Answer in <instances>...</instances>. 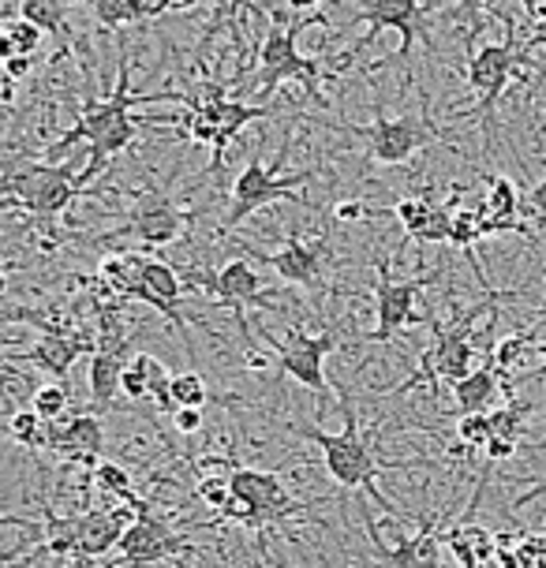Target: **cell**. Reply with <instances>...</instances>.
<instances>
[{
    "mask_svg": "<svg viewBox=\"0 0 546 568\" xmlns=\"http://www.w3.org/2000/svg\"><path fill=\"white\" fill-rule=\"evenodd\" d=\"M337 393H341V400H345V404H341V412H345V430L330 434V430H322V426H307V423H300L296 430L322 449V456H326V460H322V464H326V475L341 486V490H360V497L367 494L371 501H378L390 516H401L397 505H393L390 497L378 490V471L390 468V464L374 460L371 438H363V434H360L356 408L348 404L345 389H337Z\"/></svg>",
    "mask_w": 546,
    "mask_h": 568,
    "instance_id": "7a4b0ae2",
    "label": "cell"
},
{
    "mask_svg": "<svg viewBox=\"0 0 546 568\" xmlns=\"http://www.w3.org/2000/svg\"><path fill=\"white\" fill-rule=\"evenodd\" d=\"M8 434H12V442L23 445V449L42 453L49 442V423L34 408H19L8 415Z\"/></svg>",
    "mask_w": 546,
    "mask_h": 568,
    "instance_id": "83f0119b",
    "label": "cell"
},
{
    "mask_svg": "<svg viewBox=\"0 0 546 568\" xmlns=\"http://www.w3.org/2000/svg\"><path fill=\"white\" fill-rule=\"evenodd\" d=\"M524 8H528V12L535 16V23H539L528 45H543V64H539V87H543L546 83V0H543V4H539V0H528Z\"/></svg>",
    "mask_w": 546,
    "mask_h": 568,
    "instance_id": "ab89813d",
    "label": "cell"
},
{
    "mask_svg": "<svg viewBox=\"0 0 546 568\" xmlns=\"http://www.w3.org/2000/svg\"><path fill=\"white\" fill-rule=\"evenodd\" d=\"M502 300H509V292H487V296L464 311L457 322H449V326L431 318L434 341H431V348L419 355V367L401 385V393L419 382H431V393H434V400H438L442 385H457L461 378H468L475 371V326H479V314H491Z\"/></svg>",
    "mask_w": 546,
    "mask_h": 568,
    "instance_id": "3957f363",
    "label": "cell"
},
{
    "mask_svg": "<svg viewBox=\"0 0 546 568\" xmlns=\"http://www.w3.org/2000/svg\"><path fill=\"white\" fill-rule=\"evenodd\" d=\"M124 355L117 352H105V348H94V355H90L87 363V389H90V412H109L117 400L120 389V378H124Z\"/></svg>",
    "mask_w": 546,
    "mask_h": 568,
    "instance_id": "7402d4cb",
    "label": "cell"
},
{
    "mask_svg": "<svg viewBox=\"0 0 546 568\" xmlns=\"http://www.w3.org/2000/svg\"><path fill=\"white\" fill-rule=\"evenodd\" d=\"M188 550V539L180 531H173V524H165L161 516L154 513H143L135 524L124 531L120 539L117 554H120V565H131V568H143V565H154V561H169V557L184 554Z\"/></svg>",
    "mask_w": 546,
    "mask_h": 568,
    "instance_id": "2e32d148",
    "label": "cell"
},
{
    "mask_svg": "<svg viewBox=\"0 0 546 568\" xmlns=\"http://www.w3.org/2000/svg\"><path fill=\"white\" fill-rule=\"evenodd\" d=\"M90 486H94L101 497H109V501H117V497H124L128 490H135V486H131V471L117 460L94 464V471H90Z\"/></svg>",
    "mask_w": 546,
    "mask_h": 568,
    "instance_id": "f546056e",
    "label": "cell"
},
{
    "mask_svg": "<svg viewBox=\"0 0 546 568\" xmlns=\"http://www.w3.org/2000/svg\"><path fill=\"white\" fill-rule=\"evenodd\" d=\"M191 8H199V0H173V12H191Z\"/></svg>",
    "mask_w": 546,
    "mask_h": 568,
    "instance_id": "681fc988",
    "label": "cell"
},
{
    "mask_svg": "<svg viewBox=\"0 0 546 568\" xmlns=\"http://www.w3.org/2000/svg\"><path fill=\"white\" fill-rule=\"evenodd\" d=\"M131 363H135V367L146 374L150 400H154V408L158 412H176L173 408V378H176V374L169 371L165 363L158 359V355H150V352H135V355H131Z\"/></svg>",
    "mask_w": 546,
    "mask_h": 568,
    "instance_id": "4316f807",
    "label": "cell"
},
{
    "mask_svg": "<svg viewBox=\"0 0 546 568\" xmlns=\"http://www.w3.org/2000/svg\"><path fill=\"white\" fill-rule=\"evenodd\" d=\"M4 75H8V79H27V75H34V57L19 53V57H12V60H4Z\"/></svg>",
    "mask_w": 546,
    "mask_h": 568,
    "instance_id": "ee69618b",
    "label": "cell"
},
{
    "mask_svg": "<svg viewBox=\"0 0 546 568\" xmlns=\"http://www.w3.org/2000/svg\"><path fill=\"white\" fill-rule=\"evenodd\" d=\"M83 191V169L75 172L72 165H57V161H34V165L4 172V206L27 210L46 221L60 217Z\"/></svg>",
    "mask_w": 546,
    "mask_h": 568,
    "instance_id": "8992f818",
    "label": "cell"
},
{
    "mask_svg": "<svg viewBox=\"0 0 546 568\" xmlns=\"http://www.w3.org/2000/svg\"><path fill=\"white\" fill-rule=\"evenodd\" d=\"M98 348V333H42L27 352H4V359H23L30 367H38L49 374L53 382H68V374L83 355H94Z\"/></svg>",
    "mask_w": 546,
    "mask_h": 568,
    "instance_id": "e0dca14e",
    "label": "cell"
},
{
    "mask_svg": "<svg viewBox=\"0 0 546 568\" xmlns=\"http://www.w3.org/2000/svg\"><path fill=\"white\" fill-rule=\"evenodd\" d=\"M438 4H446V0H356V23L363 19V23H367V34H363L348 53L352 57L367 53V49L378 42L382 30H397L401 34L397 60H408L412 49H416V34H423V19H427Z\"/></svg>",
    "mask_w": 546,
    "mask_h": 568,
    "instance_id": "30bf717a",
    "label": "cell"
},
{
    "mask_svg": "<svg viewBox=\"0 0 546 568\" xmlns=\"http://www.w3.org/2000/svg\"><path fill=\"white\" fill-rule=\"evenodd\" d=\"M210 400V385L199 371H184L173 378V408H202Z\"/></svg>",
    "mask_w": 546,
    "mask_h": 568,
    "instance_id": "836d02e7",
    "label": "cell"
},
{
    "mask_svg": "<svg viewBox=\"0 0 546 568\" xmlns=\"http://www.w3.org/2000/svg\"><path fill=\"white\" fill-rule=\"evenodd\" d=\"M42 27H34L27 16H8L0 23V60H12L19 53L34 57V49L42 45Z\"/></svg>",
    "mask_w": 546,
    "mask_h": 568,
    "instance_id": "d4e9b609",
    "label": "cell"
},
{
    "mask_svg": "<svg viewBox=\"0 0 546 568\" xmlns=\"http://www.w3.org/2000/svg\"><path fill=\"white\" fill-rule=\"evenodd\" d=\"M120 389H124L128 400H150V385H146V374L128 359L124 367V378H120Z\"/></svg>",
    "mask_w": 546,
    "mask_h": 568,
    "instance_id": "f35d334b",
    "label": "cell"
},
{
    "mask_svg": "<svg viewBox=\"0 0 546 568\" xmlns=\"http://www.w3.org/2000/svg\"><path fill=\"white\" fill-rule=\"evenodd\" d=\"M266 116H277V109H270V105H251V101H236V98L221 101V105H218L221 135H218V142H214V150H210V169H206V176H210V172H221V169H225V150H229V142H232V139H240V131H244L247 124H255V120H266Z\"/></svg>",
    "mask_w": 546,
    "mask_h": 568,
    "instance_id": "44dd1931",
    "label": "cell"
},
{
    "mask_svg": "<svg viewBox=\"0 0 546 568\" xmlns=\"http://www.w3.org/2000/svg\"><path fill=\"white\" fill-rule=\"evenodd\" d=\"M524 217L543 221V225H546V176H543V180H535L532 191L524 195Z\"/></svg>",
    "mask_w": 546,
    "mask_h": 568,
    "instance_id": "b9f144b4",
    "label": "cell"
},
{
    "mask_svg": "<svg viewBox=\"0 0 546 568\" xmlns=\"http://www.w3.org/2000/svg\"><path fill=\"white\" fill-rule=\"evenodd\" d=\"M101 30H124L143 19V4L139 0H90Z\"/></svg>",
    "mask_w": 546,
    "mask_h": 568,
    "instance_id": "1f68e13d",
    "label": "cell"
},
{
    "mask_svg": "<svg viewBox=\"0 0 546 568\" xmlns=\"http://www.w3.org/2000/svg\"><path fill=\"white\" fill-rule=\"evenodd\" d=\"M259 258L266 262L281 281L318 292L322 288V266H326V258H330V236H318L315 243H303L296 236H289L285 247L266 251V255H259Z\"/></svg>",
    "mask_w": 546,
    "mask_h": 568,
    "instance_id": "ffe728a7",
    "label": "cell"
},
{
    "mask_svg": "<svg viewBox=\"0 0 546 568\" xmlns=\"http://www.w3.org/2000/svg\"><path fill=\"white\" fill-rule=\"evenodd\" d=\"M146 124H154V116H128V120H120V124L109 128L105 135H98L94 142H90V165L83 169L87 184L98 176V172H105L109 161H113L120 150H128L131 142L139 139V128H146Z\"/></svg>",
    "mask_w": 546,
    "mask_h": 568,
    "instance_id": "cb8c5ba5",
    "label": "cell"
},
{
    "mask_svg": "<svg viewBox=\"0 0 546 568\" xmlns=\"http://www.w3.org/2000/svg\"><path fill=\"white\" fill-rule=\"evenodd\" d=\"M524 568H546V531H532L517 542Z\"/></svg>",
    "mask_w": 546,
    "mask_h": 568,
    "instance_id": "74e56055",
    "label": "cell"
},
{
    "mask_svg": "<svg viewBox=\"0 0 546 568\" xmlns=\"http://www.w3.org/2000/svg\"><path fill=\"white\" fill-rule=\"evenodd\" d=\"M535 449H546V442H539V445H535Z\"/></svg>",
    "mask_w": 546,
    "mask_h": 568,
    "instance_id": "816d5d0a",
    "label": "cell"
},
{
    "mask_svg": "<svg viewBox=\"0 0 546 568\" xmlns=\"http://www.w3.org/2000/svg\"><path fill=\"white\" fill-rule=\"evenodd\" d=\"M356 135L367 139V150H371V158L378 161V165H404L416 150H423L427 142L438 139V128L431 124L427 113H419V116H386L378 109L374 113V124L371 128H352Z\"/></svg>",
    "mask_w": 546,
    "mask_h": 568,
    "instance_id": "7c38bea8",
    "label": "cell"
},
{
    "mask_svg": "<svg viewBox=\"0 0 546 568\" xmlns=\"http://www.w3.org/2000/svg\"><path fill=\"white\" fill-rule=\"evenodd\" d=\"M311 23H330V16H285V12H273L270 16V30L259 45V71H255V98L251 105H262L266 98L277 94L281 83H300L303 94L315 101L318 109H326L330 101L322 94V60L318 57H303L296 49V38L303 27Z\"/></svg>",
    "mask_w": 546,
    "mask_h": 568,
    "instance_id": "6da1fadb",
    "label": "cell"
},
{
    "mask_svg": "<svg viewBox=\"0 0 546 568\" xmlns=\"http://www.w3.org/2000/svg\"><path fill=\"white\" fill-rule=\"evenodd\" d=\"M431 202H434V199H423V195H408V199H401L397 206H393V217L401 221V225H404V232H412V229L419 225L423 217H427Z\"/></svg>",
    "mask_w": 546,
    "mask_h": 568,
    "instance_id": "d590c367",
    "label": "cell"
},
{
    "mask_svg": "<svg viewBox=\"0 0 546 568\" xmlns=\"http://www.w3.org/2000/svg\"><path fill=\"white\" fill-rule=\"evenodd\" d=\"M143 4V19H158L165 12H173V0H139Z\"/></svg>",
    "mask_w": 546,
    "mask_h": 568,
    "instance_id": "f6af8a7d",
    "label": "cell"
},
{
    "mask_svg": "<svg viewBox=\"0 0 546 568\" xmlns=\"http://www.w3.org/2000/svg\"><path fill=\"white\" fill-rule=\"evenodd\" d=\"M195 281H199L202 292L214 296L218 307L232 311V318H236V326H240V337H244V348L247 344H255V329H251V322H247V311L251 307L270 311V296L262 292L259 270L251 266L247 258H229L221 270L195 273Z\"/></svg>",
    "mask_w": 546,
    "mask_h": 568,
    "instance_id": "9c48e42d",
    "label": "cell"
},
{
    "mask_svg": "<svg viewBox=\"0 0 546 568\" xmlns=\"http://www.w3.org/2000/svg\"><path fill=\"white\" fill-rule=\"evenodd\" d=\"M30 408L42 415L46 423H60L72 408V393H68V382H49V385H38L30 393Z\"/></svg>",
    "mask_w": 546,
    "mask_h": 568,
    "instance_id": "f1b7e54d",
    "label": "cell"
},
{
    "mask_svg": "<svg viewBox=\"0 0 546 568\" xmlns=\"http://www.w3.org/2000/svg\"><path fill=\"white\" fill-rule=\"evenodd\" d=\"M180 296H184V277L161 258H143V270H139L135 284L128 288V303H146L154 307L161 318H169L184 337L188 355H195V344H191V326H188V314L180 307Z\"/></svg>",
    "mask_w": 546,
    "mask_h": 568,
    "instance_id": "5bb4252c",
    "label": "cell"
},
{
    "mask_svg": "<svg viewBox=\"0 0 546 568\" xmlns=\"http://www.w3.org/2000/svg\"><path fill=\"white\" fill-rule=\"evenodd\" d=\"M390 266H393L390 258H378V284H374V314H378V326H374V333H367L371 344H386L397 337L404 326L427 318V314H416V300L423 296L427 284L442 277V270H431V273H423V277L393 281Z\"/></svg>",
    "mask_w": 546,
    "mask_h": 568,
    "instance_id": "8fae6325",
    "label": "cell"
},
{
    "mask_svg": "<svg viewBox=\"0 0 546 568\" xmlns=\"http://www.w3.org/2000/svg\"><path fill=\"white\" fill-rule=\"evenodd\" d=\"M322 0H289V12H315Z\"/></svg>",
    "mask_w": 546,
    "mask_h": 568,
    "instance_id": "c3c4849f",
    "label": "cell"
},
{
    "mask_svg": "<svg viewBox=\"0 0 546 568\" xmlns=\"http://www.w3.org/2000/svg\"><path fill=\"white\" fill-rule=\"evenodd\" d=\"M535 412V404H520V400H505L502 408L491 412V430L494 438H509V442H520L524 434V423L528 415Z\"/></svg>",
    "mask_w": 546,
    "mask_h": 568,
    "instance_id": "4dcf8cb0",
    "label": "cell"
},
{
    "mask_svg": "<svg viewBox=\"0 0 546 568\" xmlns=\"http://www.w3.org/2000/svg\"><path fill=\"white\" fill-rule=\"evenodd\" d=\"M101 449H105V426H101L98 412L72 415L64 423H49V442L46 453H53L60 464H101Z\"/></svg>",
    "mask_w": 546,
    "mask_h": 568,
    "instance_id": "d6986e66",
    "label": "cell"
},
{
    "mask_svg": "<svg viewBox=\"0 0 546 568\" xmlns=\"http://www.w3.org/2000/svg\"><path fill=\"white\" fill-rule=\"evenodd\" d=\"M173 426H176L180 438H195L202 426H206V415H202V408H176Z\"/></svg>",
    "mask_w": 546,
    "mask_h": 568,
    "instance_id": "60d3db41",
    "label": "cell"
},
{
    "mask_svg": "<svg viewBox=\"0 0 546 568\" xmlns=\"http://www.w3.org/2000/svg\"><path fill=\"white\" fill-rule=\"evenodd\" d=\"M64 4H68V0H23V8H19V16H27L30 23L42 27L46 34H57V38H64L68 45H75L79 38H75L72 23H68Z\"/></svg>",
    "mask_w": 546,
    "mask_h": 568,
    "instance_id": "484cf974",
    "label": "cell"
},
{
    "mask_svg": "<svg viewBox=\"0 0 546 568\" xmlns=\"http://www.w3.org/2000/svg\"><path fill=\"white\" fill-rule=\"evenodd\" d=\"M266 348L277 352V371L307 385L311 393H330L326 382V355L337 348V329H322L318 337L292 326L285 341L266 337Z\"/></svg>",
    "mask_w": 546,
    "mask_h": 568,
    "instance_id": "4fadbf2b",
    "label": "cell"
},
{
    "mask_svg": "<svg viewBox=\"0 0 546 568\" xmlns=\"http://www.w3.org/2000/svg\"><path fill=\"white\" fill-rule=\"evenodd\" d=\"M408 240H416V243H449L453 240V213H449V206L431 202L427 217H423L419 225L408 232Z\"/></svg>",
    "mask_w": 546,
    "mask_h": 568,
    "instance_id": "d6a6232c",
    "label": "cell"
},
{
    "mask_svg": "<svg viewBox=\"0 0 546 568\" xmlns=\"http://www.w3.org/2000/svg\"><path fill=\"white\" fill-rule=\"evenodd\" d=\"M539 135H546V120H543V124H539Z\"/></svg>",
    "mask_w": 546,
    "mask_h": 568,
    "instance_id": "f907efd6",
    "label": "cell"
},
{
    "mask_svg": "<svg viewBox=\"0 0 546 568\" xmlns=\"http://www.w3.org/2000/svg\"><path fill=\"white\" fill-rule=\"evenodd\" d=\"M262 146H266V142H259L255 154L247 158L244 172L232 180V206L225 213V221H221L218 236H232V232L244 225L251 213H259L262 206H270V202H277V199L303 202L300 195H292V191H300L303 184H311V180H315V169H303V172H296V176H281V165L289 161L292 131L281 139V150H277V158H273V165L262 161Z\"/></svg>",
    "mask_w": 546,
    "mask_h": 568,
    "instance_id": "277c9868",
    "label": "cell"
},
{
    "mask_svg": "<svg viewBox=\"0 0 546 568\" xmlns=\"http://www.w3.org/2000/svg\"><path fill=\"white\" fill-rule=\"evenodd\" d=\"M307 505L296 501L292 490L281 483L277 471H259V468H232V501L225 516L218 524H244V527H262L285 524L292 516H303Z\"/></svg>",
    "mask_w": 546,
    "mask_h": 568,
    "instance_id": "52a82bcc",
    "label": "cell"
},
{
    "mask_svg": "<svg viewBox=\"0 0 546 568\" xmlns=\"http://www.w3.org/2000/svg\"><path fill=\"white\" fill-rule=\"evenodd\" d=\"M161 101H184V94H180V90H158V94H135V90H131L128 45L120 42V64H117V87H113V94H109L105 101H87V105L79 109V120H75V124L68 128L60 139L49 142L46 161L64 158L68 150L75 146V142H94L98 135H105V131L113 128V124H120V120L135 116V105H161Z\"/></svg>",
    "mask_w": 546,
    "mask_h": 568,
    "instance_id": "5b68a950",
    "label": "cell"
},
{
    "mask_svg": "<svg viewBox=\"0 0 546 568\" xmlns=\"http://www.w3.org/2000/svg\"><path fill=\"white\" fill-rule=\"evenodd\" d=\"M520 4H528V0H520ZM475 12H479V0H464V19H468L472 30L479 27V23H475Z\"/></svg>",
    "mask_w": 546,
    "mask_h": 568,
    "instance_id": "7dc6e473",
    "label": "cell"
},
{
    "mask_svg": "<svg viewBox=\"0 0 546 568\" xmlns=\"http://www.w3.org/2000/svg\"><path fill=\"white\" fill-rule=\"evenodd\" d=\"M513 453H517V442H509V438H491V442H487V449H483V456H487V464H505Z\"/></svg>",
    "mask_w": 546,
    "mask_h": 568,
    "instance_id": "7bdbcfd3",
    "label": "cell"
},
{
    "mask_svg": "<svg viewBox=\"0 0 546 568\" xmlns=\"http://www.w3.org/2000/svg\"><path fill=\"white\" fill-rule=\"evenodd\" d=\"M457 438H461V445H464L468 453H483V449H487V442L494 438V430H491V412L461 415Z\"/></svg>",
    "mask_w": 546,
    "mask_h": 568,
    "instance_id": "e575fe53",
    "label": "cell"
},
{
    "mask_svg": "<svg viewBox=\"0 0 546 568\" xmlns=\"http://www.w3.org/2000/svg\"><path fill=\"white\" fill-rule=\"evenodd\" d=\"M0 105H16V79L0 75Z\"/></svg>",
    "mask_w": 546,
    "mask_h": 568,
    "instance_id": "bcb514c9",
    "label": "cell"
},
{
    "mask_svg": "<svg viewBox=\"0 0 546 568\" xmlns=\"http://www.w3.org/2000/svg\"><path fill=\"white\" fill-rule=\"evenodd\" d=\"M502 378H505V374L494 367L491 355H487V363H483V367H475L468 378H461L457 385H453V408H457L461 415L494 412L491 404H494V397H498Z\"/></svg>",
    "mask_w": 546,
    "mask_h": 568,
    "instance_id": "603a6c76",
    "label": "cell"
},
{
    "mask_svg": "<svg viewBox=\"0 0 546 568\" xmlns=\"http://www.w3.org/2000/svg\"><path fill=\"white\" fill-rule=\"evenodd\" d=\"M330 217L337 221V225H360V221H371V217H378V213L363 206L360 199H341L330 206Z\"/></svg>",
    "mask_w": 546,
    "mask_h": 568,
    "instance_id": "8d00e7d4",
    "label": "cell"
},
{
    "mask_svg": "<svg viewBox=\"0 0 546 568\" xmlns=\"http://www.w3.org/2000/svg\"><path fill=\"white\" fill-rule=\"evenodd\" d=\"M360 516H363V527H367V539L382 568H442V542H438V527L434 524H427L419 535H412V539H397L393 546H386L363 497H360Z\"/></svg>",
    "mask_w": 546,
    "mask_h": 568,
    "instance_id": "ac0fdd59",
    "label": "cell"
},
{
    "mask_svg": "<svg viewBox=\"0 0 546 568\" xmlns=\"http://www.w3.org/2000/svg\"><path fill=\"white\" fill-rule=\"evenodd\" d=\"M188 213L176 206V199L169 191H158V187H146L135 195V206L128 213V225L120 232L135 236L143 247H169V243L180 240V232L188 225ZM113 232V236H120Z\"/></svg>",
    "mask_w": 546,
    "mask_h": 568,
    "instance_id": "9a60e30c",
    "label": "cell"
},
{
    "mask_svg": "<svg viewBox=\"0 0 546 568\" xmlns=\"http://www.w3.org/2000/svg\"><path fill=\"white\" fill-rule=\"evenodd\" d=\"M513 34H517V27L509 30V38H505V42L479 45L468 57V68H464L468 87L475 90V105L468 109V113H461L457 120H483V131H487V135H494V109H498L505 87H509L513 75L528 64V53L517 49Z\"/></svg>",
    "mask_w": 546,
    "mask_h": 568,
    "instance_id": "ba28073f",
    "label": "cell"
},
{
    "mask_svg": "<svg viewBox=\"0 0 546 568\" xmlns=\"http://www.w3.org/2000/svg\"><path fill=\"white\" fill-rule=\"evenodd\" d=\"M281 568H289V565H281Z\"/></svg>",
    "mask_w": 546,
    "mask_h": 568,
    "instance_id": "f5cc1de1",
    "label": "cell"
}]
</instances>
